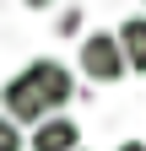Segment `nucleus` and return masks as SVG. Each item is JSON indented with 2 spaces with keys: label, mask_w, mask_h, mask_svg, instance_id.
<instances>
[{
  "label": "nucleus",
  "mask_w": 146,
  "mask_h": 151,
  "mask_svg": "<svg viewBox=\"0 0 146 151\" xmlns=\"http://www.w3.org/2000/svg\"><path fill=\"white\" fill-rule=\"evenodd\" d=\"M124 49H119V38L114 32H87L81 38V76L87 81H98V86H114L124 81Z\"/></svg>",
  "instance_id": "1"
},
{
  "label": "nucleus",
  "mask_w": 146,
  "mask_h": 151,
  "mask_svg": "<svg viewBox=\"0 0 146 151\" xmlns=\"http://www.w3.org/2000/svg\"><path fill=\"white\" fill-rule=\"evenodd\" d=\"M119 151H146V140H124V146H119Z\"/></svg>",
  "instance_id": "7"
},
{
  "label": "nucleus",
  "mask_w": 146,
  "mask_h": 151,
  "mask_svg": "<svg viewBox=\"0 0 146 151\" xmlns=\"http://www.w3.org/2000/svg\"><path fill=\"white\" fill-rule=\"evenodd\" d=\"M33 151H81V124H70L65 113H49L33 129Z\"/></svg>",
  "instance_id": "4"
},
{
  "label": "nucleus",
  "mask_w": 146,
  "mask_h": 151,
  "mask_svg": "<svg viewBox=\"0 0 146 151\" xmlns=\"http://www.w3.org/2000/svg\"><path fill=\"white\" fill-rule=\"evenodd\" d=\"M119 49H124V65L135 76H146V16H130V22H119Z\"/></svg>",
  "instance_id": "5"
},
{
  "label": "nucleus",
  "mask_w": 146,
  "mask_h": 151,
  "mask_svg": "<svg viewBox=\"0 0 146 151\" xmlns=\"http://www.w3.org/2000/svg\"><path fill=\"white\" fill-rule=\"evenodd\" d=\"M22 6H33V11H43V6H49V0H22Z\"/></svg>",
  "instance_id": "8"
},
{
  "label": "nucleus",
  "mask_w": 146,
  "mask_h": 151,
  "mask_svg": "<svg viewBox=\"0 0 146 151\" xmlns=\"http://www.w3.org/2000/svg\"><path fill=\"white\" fill-rule=\"evenodd\" d=\"M22 76L38 86V97H43L49 113H60L70 97H76V81H70V70H65L60 60H33V65H22Z\"/></svg>",
  "instance_id": "2"
},
{
  "label": "nucleus",
  "mask_w": 146,
  "mask_h": 151,
  "mask_svg": "<svg viewBox=\"0 0 146 151\" xmlns=\"http://www.w3.org/2000/svg\"><path fill=\"white\" fill-rule=\"evenodd\" d=\"M22 146H27V140H22V129H16L6 113H0V151H22Z\"/></svg>",
  "instance_id": "6"
},
{
  "label": "nucleus",
  "mask_w": 146,
  "mask_h": 151,
  "mask_svg": "<svg viewBox=\"0 0 146 151\" xmlns=\"http://www.w3.org/2000/svg\"><path fill=\"white\" fill-rule=\"evenodd\" d=\"M0 103H6V119H11L16 129H22V124H43V119H49V108H43V97H38V86H33L22 70L0 86Z\"/></svg>",
  "instance_id": "3"
}]
</instances>
